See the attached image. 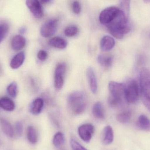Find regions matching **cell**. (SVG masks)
Returning <instances> with one entry per match:
<instances>
[{
    "mask_svg": "<svg viewBox=\"0 0 150 150\" xmlns=\"http://www.w3.org/2000/svg\"><path fill=\"white\" fill-rule=\"evenodd\" d=\"M70 144L73 150H87L75 139H71Z\"/></svg>",
    "mask_w": 150,
    "mask_h": 150,
    "instance_id": "f546056e",
    "label": "cell"
},
{
    "mask_svg": "<svg viewBox=\"0 0 150 150\" xmlns=\"http://www.w3.org/2000/svg\"><path fill=\"white\" fill-rule=\"evenodd\" d=\"M125 84L124 83L111 81L108 84V89L110 96L115 97L122 100L124 98V90Z\"/></svg>",
    "mask_w": 150,
    "mask_h": 150,
    "instance_id": "ba28073f",
    "label": "cell"
},
{
    "mask_svg": "<svg viewBox=\"0 0 150 150\" xmlns=\"http://www.w3.org/2000/svg\"><path fill=\"white\" fill-rule=\"evenodd\" d=\"M67 70L66 65L64 63L58 64L54 72V86L57 90H60L64 83V76Z\"/></svg>",
    "mask_w": 150,
    "mask_h": 150,
    "instance_id": "52a82bcc",
    "label": "cell"
},
{
    "mask_svg": "<svg viewBox=\"0 0 150 150\" xmlns=\"http://www.w3.org/2000/svg\"><path fill=\"white\" fill-rule=\"evenodd\" d=\"M94 132V127L87 123L81 125L78 128V134L81 139L86 143L91 141Z\"/></svg>",
    "mask_w": 150,
    "mask_h": 150,
    "instance_id": "9c48e42d",
    "label": "cell"
},
{
    "mask_svg": "<svg viewBox=\"0 0 150 150\" xmlns=\"http://www.w3.org/2000/svg\"><path fill=\"white\" fill-rule=\"evenodd\" d=\"M112 56L106 54H99L98 57V63L104 67L108 68L112 66L113 62Z\"/></svg>",
    "mask_w": 150,
    "mask_h": 150,
    "instance_id": "ffe728a7",
    "label": "cell"
},
{
    "mask_svg": "<svg viewBox=\"0 0 150 150\" xmlns=\"http://www.w3.org/2000/svg\"><path fill=\"white\" fill-rule=\"evenodd\" d=\"M137 127L140 130L146 132L150 131V120L144 115L139 116L137 122Z\"/></svg>",
    "mask_w": 150,
    "mask_h": 150,
    "instance_id": "5bb4252c",
    "label": "cell"
},
{
    "mask_svg": "<svg viewBox=\"0 0 150 150\" xmlns=\"http://www.w3.org/2000/svg\"><path fill=\"white\" fill-rule=\"evenodd\" d=\"M27 138L29 142L32 144H35L38 141L37 131L33 126H29L27 128Z\"/></svg>",
    "mask_w": 150,
    "mask_h": 150,
    "instance_id": "cb8c5ba5",
    "label": "cell"
},
{
    "mask_svg": "<svg viewBox=\"0 0 150 150\" xmlns=\"http://www.w3.org/2000/svg\"><path fill=\"white\" fill-rule=\"evenodd\" d=\"M7 92L10 96L13 98H16L17 93V85L15 82H12L7 87Z\"/></svg>",
    "mask_w": 150,
    "mask_h": 150,
    "instance_id": "4316f807",
    "label": "cell"
},
{
    "mask_svg": "<svg viewBox=\"0 0 150 150\" xmlns=\"http://www.w3.org/2000/svg\"><path fill=\"white\" fill-rule=\"evenodd\" d=\"M69 106L75 115L82 114L86 108L85 95L82 92L72 93L68 99Z\"/></svg>",
    "mask_w": 150,
    "mask_h": 150,
    "instance_id": "3957f363",
    "label": "cell"
},
{
    "mask_svg": "<svg viewBox=\"0 0 150 150\" xmlns=\"http://www.w3.org/2000/svg\"><path fill=\"white\" fill-rule=\"evenodd\" d=\"M25 54L23 52H21L14 56L10 63V67L12 69H17L20 67L25 60Z\"/></svg>",
    "mask_w": 150,
    "mask_h": 150,
    "instance_id": "ac0fdd59",
    "label": "cell"
},
{
    "mask_svg": "<svg viewBox=\"0 0 150 150\" xmlns=\"http://www.w3.org/2000/svg\"><path fill=\"white\" fill-rule=\"evenodd\" d=\"M9 27L6 24H0V43L7 35Z\"/></svg>",
    "mask_w": 150,
    "mask_h": 150,
    "instance_id": "f1b7e54d",
    "label": "cell"
},
{
    "mask_svg": "<svg viewBox=\"0 0 150 150\" xmlns=\"http://www.w3.org/2000/svg\"><path fill=\"white\" fill-rule=\"evenodd\" d=\"M93 115L97 119L103 120L105 119V114L102 104L100 102L95 103L92 108Z\"/></svg>",
    "mask_w": 150,
    "mask_h": 150,
    "instance_id": "603a6c76",
    "label": "cell"
},
{
    "mask_svg": "<svg viewBox=\"0 0 150 150\" xmlns=\"http://www.w3.org/2000/svg\"><path fill=\"white\" fill-rule=\"evenodd\" d=\"M106 26L110 34L118 39H122L132 29L128 17L121 9Z\"/></svg>",
    "mask_w": 150,
    "mask_h": 150,
    "instance_id": "6da1fadb",
    "label": "cell"
},
{
    "mask_svg": "<svg viewBox=\"0 0 150 150\" xmlns=\"http://www.w3.org/2000/svg\"><path fill=\"white\" fill-rule=\"evenodd\" d=\"M0 107L6 111H12L15 109V105L12 100L8 97L0 99Z\"/></svg>",
    "mask_w": 150,
    "mask_h": 150,
    "instance_id": "44dd1931",
    "label": "cell"
},
{
    "mask_svg": "<svg viewBox=\"0 0 150 150\" xmlns=\"http://www.w3.org/2000/svg\"><path fill=\"white\" fill-rule=\"evenodd\" d=\"M58 20L52 19L46 21L41 26L40 33L45 38H49L54 35L57 31Z\"/></svg>",
    "mask_w": 150,
    "mask_h": 150,
    "instance_id": "8992f818",
    "label": "cell"
},
{
    "mask_svg": "<svg viewBox=\"0 0 150 150\" xmlns=\"http://www.w3.org/2000/svg\"><path fill=\"white\" fill-rule=\"evenodd\" d=\"M132 112L130 110H125L119 113L116 119L119 122L122 123H126L129 122L132 118Z\"/></svg>",
    "mask_w": 150,
    "mask_h": 150,
    "instance_id": "7402d4cb",
    "label": "cell"
},
{
    "mask_svg": "<svg viewBox=\"0 0 150 150\" xmlns=\"http://www.w3.org/2000/svg\"><path fill=\"white\" fill-rule=\"evenodd\" d=\"M26 31V28H25V27H22V28H21V29H20L19 32H20V33L21 34H23L25 33Z\"/></svg>",
    "mask_w": 150,
    "mask_h": 150,
    "instance_id": "836d02e7",
    "label": "cell"
},
{
    "mask_svg": "<svg viewBox=\"0 0 150 150\" xmlns=\"http://www.w3.org/2000/svg\"><path fill=\"white\" fill-rule=\"evenodd\" d=\"M0 126L3 132L7 136L12 137L14 135V130L11 124L6 120L1 118L0 119Z\"/></svg>",
    "mask_w": 150,
    "mask_h": 150,
    "instance_id": "e0dca14e",
    "label": "cell"
},
{
    "mask_svg": "<svg viewBox=\"0 0 150 150\" xmlns=\"http://www.w3.org/2000/svg\"><path fill=\"white\" fill-rule=\"evenodd\" d=\"M73 10L76 14H78L80 13L81 11V6L78 1H75L73 3Z\"/></svg>",
    "mask_w": 150,
    "mask_h": 150,
    "instance_id": "1f68e13d",
    "label": "cell"
},
{
    "mask_svg": "<svg viewBox=\"0 0 150 150\" xmlns=\"http://www.w3.org/2000/svg\"><path fill=\"white\" fill-rule=\"evenodd\" d=\"M130 0H120V9L129 16V9H130Z\"/></svg>",
    "mask_w": 150,
    "mask_h": 150,
    "instance_id": "484cf974",
    "label": "cell"
},
{
    "mask_svg": "<svg viewBox=\"0 0 150 150\" xmlns=\"http://www.w3.org/2000/svg\"><path fill=\"white\" fill-rule=\"evenodd\" d=\"M16 133L19 137L21 136L23 132V125L20 122H17L15 126Z\"/></svg>",
    "mask_w": 150,
    "mask_h": 150,
    "instance_id": "4dcf8cb0",
    "label": "cell"
},
{
    "mask_svg": "<svg viewBox=\"0 0 150 150\" xmlns=\"http://www.w3.org/2000/svg\"><path fill=\"white\" fill-rule=\"evenodd\" d=\"M11 47L15 51H20L24 48L26 45V40L22 35L15 36L11 40Z\"/></svg>",
    "mask_w": 150,
    "mask_h": 150,
    "instance_id": "4fadbf2b",
    "label": "cell"
},
{
    "mask_svg": "<svg viewBox=\"0 0 150 150\" xmlns=\"http://www.w3.org/2000/svg\"><path fill=\"white\" fill-rule=\"evenodd\" d=\"M26 4L31 12L36 18H41L43 17V9L38 0H26Z\"/></svg>",
    "mask_w": 150,
    "mask_h": 150,
    "instance_id": "30bf717a",
    "label": "cell"
},
{
    "mask_svg": "<svg viewBox=\"0 0 150 150\" xmlns=\"http://www.w3.org/2000/svg\"><path fill=\"white\" fill-rule=\"evenodd\" d=\"M78 30V28L76 25H70L65 29L64 33L67 37H74L77 34Z\"/></svg>",
    "mask_w": 150,
    "mask_h": 150,
    "instance_id": "83f0119b",
    "label": "cell"
},
{
    "mask_svg": "<svg viewBox=\"0 0 150 150\" xmlns=\"http://www.w3.org/2000/svg\"><path fill=\"white\" fill-rule=\"evenodd\" d=\"M120 10V8L115 6L106 8L100 14V22L102 24L107 25L117 15Z\"/></svg>",
    "mask_w": 150,
    "mask_h": 150,
    "instance_id": "5b68a950",
    "label": "cell"
},
{
    "mask_svg": "<svg viewBox=\"0 0 150 150\" xmlns=\"http://www.w3.org/2000/svg\"><path fill=\"white\" fill-rule=\"evenodd\" d=\"M125 84L124 98L128 103L133 104L139 99L140 89L138 83L134 79L129 80Z\"/></svg>",
    "mask_w": 150,
    "mask_h": 150,
    "instance_id": "277c9868",
    "label": "cell"
},
{
    "mask_svg": "<svg viewBox=\"0 0 150 150\" xmlns=\"http://www.w3.org/2000/svg\"><path fill=\"white\" fill-rule=\"evenodd\" d=\"M42 2L45 3H47L50 1L51 0H40Z\"/></svg>",
    "mask_w": 150,
    "mask_h": 150,
    "instance_id": "e575fe53",
    "label": "cell"
},
{
    "mask_svg": "<svg viewBox=\"0 0 150 150\" xmlns=\"http://www.w3.org/2000/svg\"><path fill=\"white\" fill-rule=\"evenodd\" d=\"M44 102L41 98H38L33 100L30 107V111L33 114L37 115L40 113L43 107Z\"/></svg>",
    "mask_w": 150,
    "mask_h": 150,
    "instance_id": "9a60e30c",
    "label": "cell"
},
{
    "mask_svg": "<svg viewBox=\"0 0 150 150\" xmlns=\"http://www.w3.org/2000/svg\"><path fill=\"white\" fill-rule=\"evenodd\" d=\"M115 44L113 38L109 36H105L100 40V48L102 51H108L113 48Z\"/></svg>",
    "mask_w": 150,
    "mask_h": 150,
    "instance_id": "7c38bea8",
    "label": "cell"
},
{
    "mask_svg": "<svg viewBox=\"0 0 150 150\" xmlns=\"http://www.w3.org/2000/svg\"><path fill=\"white\" fill-rule=\"evenodd\" d=\"M0 71H1V67H0Z\"/></svg>",
    "mask_w": 150,
    "mask_h": 150,
    "instance_id": "8d00e7d4",
    "label": "cell"
},
{
    "mask_svg": "<svg viewBox=\"0 0 150 150\" xmlns=\"http://www.w3.org/2000/svg\"><path fill=\"white\" fill-rule=\"evenodd\" d=\"M38 57L40 60L45 61L47 58V53L45 50H40L38 53Z\"/></svg>",
    "mask_w": 150,
    "mask_h": 150,
    "instance_id": "d6a6232c",
    "label": "cell"
},
{
    "mask_svg": "<svg viewBox=\"0 0 150 150\" xmlns=\"http://www.w3.org/2000/svg\"><path fill=\"white\" fill-rule=\"evenodd\" d=\"M65 142V137L63 133L59 132L54 135L53 139V143L55 147H59L63 145Z\"/></svg>",
    "mask_w": 150,
    "mask_h": 150,
    "instance_id": "d4e9b609",
    "label": "cell"
},
{
    "mask_svg": "<svg viewBox=\"0 0 150 150\" xmlns=\"http://www.w3.org/2000/svg\"><path fill=\"white\" fill-rule=\"evenodd\" d=\"M114 139V132L110 126H106L103 130V143L105 145L111 144Z\"/></svg>",
    "mask_w": 150,
    "mask_h": 150,
    "instance_id": "2e32d148",
    "label": "cell"
},
{
    "mask_svg": "<svg viewBox=\"0 0 150 150\" xmlns=\"http://www.w3.org/2000/svg\"><path fill=\"white\" fill-rule=\"evenodd\" d=\"M139 89L142 100L150 112V72L143 68L140 73Z\"/></svg>",
    "mask_w": 150,
    "mask_h": 150,
    "instance_id": "7a4b0ae2",
    "label": "cell"
},
{
    "mask_svg": "<svg viewBox=\"0 0 150 150\" xmlns=\"http://www.w3.org/2000/svg\"><path fill=\"white\" fill-rule=\"evenodd\" d=\"M49 44L50 46L59 49H64L67 46V42L60 37H54L50 40Z\"/></svg>",
    "mask_w": 150,
    "mask_h": 150,
    "instance_id": "d6986e66",
    "label": "cell"
},
{
    "mask_svg": "<svg viewBox=\"0 0 150 150\" xmlns=\"http://www.w3.org/2000/svg\"><path fill=\"white\" fill-rule=\"evenodd\" d=\"M86 76L89 82L90 88L93 93H97L98 91V82L94 70L92 68L89 67L86 70Z\"/></svg>",
    "mask_w": 150,
    "mask_h": 150,
    "instance_id": "8fae6325",
    "label": "cell"
},
{
    "mask_svg": "<svg viewBox=\"0 0 150 150\" xmlns=\"http://www.w3.org/2000/svg\"><path fill=\"white\" fill-rule=\"evenodd\" d=\"M143 1L146 3H150V0H143Z\"/></svg>",
    "mask_w": 150,
    "mask_h": 150,
    "instance_id": "d590c367",
    "label": "cell"
}]
</instances>
